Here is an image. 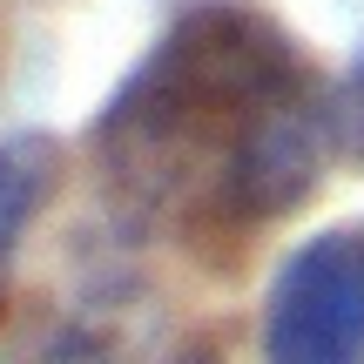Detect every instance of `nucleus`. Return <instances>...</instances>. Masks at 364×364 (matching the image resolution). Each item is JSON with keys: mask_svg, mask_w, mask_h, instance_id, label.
Returning a JSON list of instances; mask_svg holds the SVG:
<instances>
[{"mask_svg": "<svg viewBox=\"0 0 364 364\" xmlns=\"http://www.w3.org/2000/svg\"><path fill=\"white\" fill-rule=\"evenodd\" d=\"M88 156L122 209L189 250H223L324 182L338 156L331 81L257 0H196L102 102Z\"/></svg>", "mask_w": 364, "mask_h": 364, "instance_id": "nucleus-1", "label": "nucleus"}, {"mask_svg": "<svg viewBox=\"0 0 364 364\" xmlns=\"http://www.w3.org/2000/svg\"><path fill=\"white\" fill-rule=\"evenodd\" d=\"M263 364H364V216L304 236L263 290Z\"/></svg>", "mask_w": 364, "mask_h": 364, "instance_id": "nucleus-2", "label": "nucleus"}, {"mask_svg": "<svg viewBox=\"0 0 364 364\" xmlns=\"http://www.w3.org/2000/svg\"><path fill=\"white\" fill-rule=\"evenodd\" d=\"M61 189V149L48 135H0V257Z\"/></svg>", "mask_w": 364, "mask_h": 364, "instance_id": "nucleus-3", "label": "nucleus"}, {"mask_svg": "<svg viewBox=\"0 0 364 364\" xmlns=\"http://www.w3.org/2000/svg\"><path fill=\"white\" fill-rule=\"evenodd\" d=\"M331 135H338V156L364 169V61L331 88Z\"/></svg>", "mask_w": 364, "mask_h": 364, "instance_id": "nucleus-4", "label": "nucleus"}, {"mask_svg": "<svg viewBox=\"0 0 364 364\" xmlns=\"http://www.w3.org/2000/svg\"><path fill=\"white\" fill-rule=\"evenodd\" d=\"M41 364H108V358L95 351V344H54V351L41 358Z\"/></svg>", "mask_w": 364, "mask_h": 364, "instance_id": "nucleus-5", "label": "nucleus"}]
</instances>
